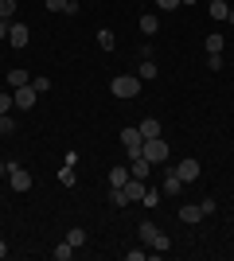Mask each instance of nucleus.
<instances>
[{
  "instance_id": "c756f323",
  "label": "nucleus",
  "mask_w": 234,
  "mask_h": 261,
  "mask_svg": "<svg viewBox=\"0 0 234 261\" xmlns=\"http://www.w3.org/2000/svg\"><path fill=\"white\" fill-rule=\"evenodd\" d=\"M32 86H35V94H47V90H51V78L39 74V78H32Z\"/></svg>"
},
{
  "instance_id": "ddd939ff",
  "label": "nucleus",
  "mask_w": 234,
  "mask_h": 261,
  "mask_svg": "<svg viewBox=\"0 0 234 261\" xmlns=\"http://www.w3.org/2000/svg\"><path fill=\"white\" fill-rule=\"evenodd\" d=\"M145 179H129V184H125V195H129V203H141V195H145Z\"/></svg>"
},
{
  "instance_id": "9d476101",
  "label": "nucleus",
  "mask_w": 234,
  "mask_h": 261,
  "mask_svg": "<svg viewBox=\"0 0 234 261\" xmlns=\"http://www.w3.org/2000/svg\"><path fill=\"white\" fill-rule=\"evenodd\" d=\"M156 74H160V70H156L152 55H145V59H141V66H137V78H141V82H152Z\"/></svg>"
},
{
  "instance_id": "bb28decb",
  "label": "nucleus",
  "mask_w": 234,
  "mask_h": 261,
  "mask_svg": "<svg viewBox=\"0 0 234 261\" xmlns=\"http://www.w3.org/2000/svg\"><path fill=\"white\" fill-rule=\"evenodd\" d=\"M16 16V0H0V20H12Z\"/></svg>"
},
{
  "instance_id": "2eb2a0df",
  "label": "nucleus",
  "mask_w": 234,
  "mask_h": 261,
  "mask_svg": "<svg viewBox=\"0 0 234 261\" xmlns=\"http://www.w3.org/2000/svg\"><path fill=\"white\" fill-rule=\"evenodd\" d=\"M28 82H32V78H28V70H20V66H12V70H8V86H12V90L28 86Z\"/></svg>"
},
{
  "instance_id": "72a5a7b5",
  "label": "nucleus",
  "mask_w": 234,
  "mask_h": 261,
  "mask_svg": "<svg viewBox=\"0 0 234 261\" xmlns=\"http://www.w3.org/2000/svg\"><path fill=\"white\" fill-rule=\"evenodd\" d=\"M156 8H160V12H176L179 0H156Z\"/></svg>"
},
{
  "instance_id": "39448f33",
  "label": "nucleus",
  "mask_w": 234,
  "mask_h": 261,
  "mask_svg": "<svg viewBox=\"0 0 234 261\" xmlns=\"http://www.w3.org/2000/svg\"><path fill=\"white\" fill-rule=\"evenodd\" d=\"M199 172H203V168H199V160H195V156H184V160L176 164V175L184 179V184H195V179H199Z\"/></svg>"
},
{
  "instance_id": "aec40b11",
  "label": "nucleus",
  "mask_w": 234,
  "mask_h": 261,
  "mask_svg": "<svg viewBox=\"0 0 234 261\" xmlns=\"http://www.w3.org/2000/svg\"><path fill=\"white\" fill-rule=\"evenodd\" d=\"M98 47H101V51H113V47H117V35H113L110 28H101V32H98Z\"/></svg>"
},
{
  "instance_id": "6e6552de",
  "label": "nucleus",
  "mask_w": 234,
  "mask_h": 261,
  "mask_svg": "<svg viewBox=\"0 0 234 261\" xmlns=\"http://www.w3.org/2000/svg\"><path fill=\"white\" fill-rule=\"evenodd\" d=\"M129 179H133L129 164H113V168H110V187H125Z\"/></svg>"
},
{
  "instance_id": "f257e3e1",
  "label": "nucleus",
  "mask_w": 234,
  "mask_h": 261,
  "mask_svg": "<svg viewBox=\"0 0 234 261\" xmlns=\"http://www.w3.org/2000/svg\"><path fill=\"white\" fill-rule=\"evenodd\" d=\"M141 86H145V82H141L137 74H117V78L110 82V94H117L121 101H129V98H137V94H141Z\"/></svg>"
},
{
  "instance_id": "473e14b6",
  "label": "nucleus",
  "mask_w": 234,
  "mask_h": 261,
  "mask_svg": "<svg viewBox=\"0 0 234 261\" xmlns=\"http://www.w3.org/2000/svg\"><path fill=\"white\" fill-rule=\"evenodd\" d=\"M207 66H211V70H223L226 59H223V55H207Z\"/></svg>"
},
{
  "instance_id": "f3484780",
  "label": "nucleus",
  "mask_w": 234,
  "mask_h": 261,
  "mask_svg": "<svg viewBox=\"0 0 234 261\" xmlns=\"http://www.w3.org/2000/svg\"><path fill=\"white\" fill-rule=\"evenodd\" d=\"M223 47H226L223 32H211V35H207V55H223Z\"/></svg>"
},
{
  "instance_id": "7c9ffc66",
  "label": "nucleus",
  "mask_w": 234,
  "mask_h": 261,
  "mask_svg": "<svg viewBox=\"0 0 234 261\" xmlns=\"http://www.w3.org/2000/svg\"><path fill=\"white\" fill-rule=\"evenodd\" d=\"M67 4H70V0H43L47 12H67Z\"/></svg>"
},
{
  "instance_id": "f704fd0d",
  "label": "nucleus",
  "mask_w": 234,
  "mask_h": 261,
  "mask_svg": "<svg viewBox=\"0 0 234 261\" xmlns=\"http://www.w3.org/2000/svg\"><path fill=\"white\" fill-rule=\"evenodd\" d=\"M8 23L12 20H0V39H8Z\"/></svg>"
},
{
  "instance_id": "f8f14e48",
  "label": "nucleus",
  "mask_w": 234,
  "mask_h": 261,
  "mask_svg": "<svg viewBox=\"0 0 234 261\" xmlns=\"http://www.w3.org/2000/svg\"><path fill=\"white\" fill-rule=\"evenodd\" d=\"M148 168H152V164H148L145 156H133V160H129V172H133V179H148Z\"/></svg>"
},
{
  "instance_id": "412c9836",
  "label": "nucleus",
  "mask_w": 234,
  "mask_h": 261,
  "mask_svg": "<svg viewBox=\"0 0 234 261\" xmlns=\"http://www.w3.org/2000/svg\"><path fill=\"white\" fill-rule=\"evenodd\" d=\"M141 32H145V35H156V32H160V20H156L152 12H145V16H141Z\"/></svg>"
},
{
  "instance_id": "c9c22d12",
  "label": "nucleus",
  "mask_w": 234,
  "mask_h": 261,
  "mask_svg": "<svg viewBox=\"0 0 234 261\" xmlns=\"http://www.w3.org/2000/svg\"><path fill=\"white\" fill-rule=\"evenodd\" d=\"M0 179H8V160H0Z\"/></svg>"
},
{
  "instance_id": "7ed1b4c3",
  "label": "nucleus",
  "mask_w": 234,
  "mask_h": 261,
  "mask_svg": "<svg viewBox=\"0 0 234 261\" xmlns=\"http://www.w3.org/2000/svg\"><path fill=\"white\" fill-rule=\"evenodd\" d=\"M121 144H125V156H129V160H133V156H145V152H141V148H145V137H141L137 125L121 129Z\"/></svg>"
},
{
  "instance_id": "20e7f679",
  "label": "nucleus",
  "mask_w": 234,
  "mask_h": 261,
  "mask_svg": "<svg viewBox=\"0 0 234 261\" xmlns=\"http://www.w3.org/2000/svg\"><path fill=\"white\" fill-rule=\"evenodd\" d=\"M141 152H145L148 164H164L168 156H172V152H168V141H164V137H152V141H145V148H141Z\"/></svg>"
},
{
  "instance_id": "423d86ee",
  "label": "nucleus",
  "mask_w": 234,
  "mask_h": 261,
  "mask_svg": "<svg viewBox=\"0 0 234 261\" xmlns=\"http://www.w3.org/2000/svg\"><path fill=\"white\" fill-rule=\"evenodd\" d=\"M12 98H16V109H23V113H28V109H35V98H39V94H35V86L28 82V86L12 90Z\"/></svg>"
},
{
  "instance_id": "a211bd4d",
  "label": "nucleus",
  "mask_w": 234,
  "mask_h": 261,
  "mask_svg": "<svg viewBox=\"0 0 234 261\" xmlns=\"http://www.w3.org/2000/svg\"><path fill=\"white\" fill-rule=\"evenodd\" d=\"M160 199H164V191H160V187H145L141 203H145V207H160Z\"/></svg>"
},
{
  "instance_id": "e433bc0d",
  "label": "nucleus",
  "mask_w": 234,
  "mask_h": 261,
  "mask_svg": "<svg viewBox=\"0 0 234 261\" xmlns=\"http://www.w3.org/2000/svg\"><path fill=\"white\" fill-rule=\"evenodd\" d=\"M8 257V242H0V261Z\"/></svg>"
},
{
  "instance_id": "f03ea898",
  "label": "nucleus",
  "mask_w": 234,
  "mask_h": 261,
  "mask_svg": "<svg viewBox=\"0 0 234 261\" xmlns=\"http://www.w3.org/2000/svg\"><path fill=\"white\" fill-rule=\"evenodd\" d=\"M8 184H12V191H32V172L28 168H20L16 160H8Z\"/></svg>"
},
{
  "instance_id": "a878e982",
  "label": "nucleus",
  "mask_w": 234,
  "mask_h": 261,
  "mask_svg": "<svg viewBox=\"0 0 234 261\" xmlns=\"http://www.w3.org/2000/svg\"><path fill=\"white\" fill-rule=\"evenodd\" d=\"M8 133H16V117H12V113H0V137H8Z\"/></svg>"
},
{
  "instance_id": "2f4dec72",
  "label": "nucleus",
  "mask_w": 234,
  "mask_h": 261,
  "mask_svg": "<svg viewBox=\"0 0 234 261\" xmlns=\"http://www.w3.org/2000/svg\"><path fill=\"white\" fill-rule=\"evenodd\" d=\"M199 211H203V218H211L215 211H219V203H215V199H203V203H199Z\"/></svg>"
},
{
  "instance_id": "6ab92c4d",
  "label": "nucleus",
  "mask_w": 234,
  "mask_h": 261,
  "mask_svg": "<svg viewBox=\"0 0 234 261\" xmlns=\"http://www.w3.org/2000/svg\"><path fill=\"white\" fill-rule=\"evenodd\" d=\"M67 242L74 246V250H82V246H86V230H82V226H70L67 230Z\"/></svg>"
},
{
  "instance_id": "4be33fe9",
  "label": "nucleus",
  "mask_w": 234,
  "mask_h": 261,
  "mask_svg": "<svg viewBox=\"0 0 234 261\" xmlns=\"http://www.w3.org/2000/svg\"><path fill=\"white\" fill-rule=\"evenodd\" d=\"M230 16V4L226 0H211V20H226Z\"/></svg>"
},
{
  "instance_id": "b1692460",
  "label": "nucleus",
  "mask_w": 234,
  "mask_h": 261,
  "mask_svg": "<svg viewBox=\"0 0 234 261\" xmlns=\"http://www.w3.org/2000/svg\"><path fill=\"white\" fill-rule=\"evenodd\" d=\"M70 257H74V246H70V242L63 238V242L55 246V261H70Z\"/></svg>"
},
{
  "instance_id": "5701e85b",
  "label": "nucleus",
  "mask_w": 234,
  "mask_h": 261,
  "mask_svg": "<svg viewBox=\"0 0 234 261\" xmlns=\"http://www.w3.org/2000/svg\"><path fill=\"white\" fill-rule=\"evenodd\" d=\"M110 203H113L117 211H121V207H129V195H125V187H110Z\"/></svg>"
},
{
  "instance_id": "dca6fc26",
  "label": "nucleus",
  "mask_w": 234,
  "mask_h": 261,
  "mask_svg": "<svg viewBox=\"0 0 234 261\" xmlns=\"http://www.w3.org/2000/svg\"><path fill=\"white\" fill-rule=\"evenodd\" d=\"M137 234H141V242H145V246H152V238L160 234V226H156V222H141V226H137Z\"/></svg>"
},
{
  "instance_id": "4468645a",
  "label": "nucleus",
  "mask_w": 234,
  "mask_h": 261,
  "mask_svg": "<svg viewBox=\"0 0 234 261\" xmlns=\"http://www.w3.org/2000/svg\"><path fill=\"white\" fill-rule=\"evenodd\" d=\"M137 129H141V137H145V141H152V137H160V121H156V117H145Z\"/></svg>"
},
{
  "instance_id": "0eeeda50",
  "label": "nucleus",
  "mask_w": 234,
  "mask_h": 261,
  "mask_svg": "<svg viewBox=\"0 0 234 261\" xmlns=\"http://www.w3.org/2000/svg\"><path fill=\"white\" fill-rule=\"evenodd\" d=\"M28 39H32L28 23H8V43L16 47V51H23V47H28Z\"/></svg>"
},
{
  "instance_id": "4c0bfd02",
  "label": "nucleus",
  "mask_w": 234,
  "mask_h": 261,
  "mask_svg": "<svg viewBox=\"0 0 234 261\" xmlns=\"http://www.w3.org/2000/svg\"><path fill=\"white\" fill-rule=\"evenodd\" d=\"M179 4H199V0H179Z\"/></svg>"
},
{
  "instance_id": "393cba45",
  "label": "nucleus",
  "mask_w": 234,
  "mask_h": 261,
  "mask_svg": "<svg viewBox=\"0 0 234 261\" xmlns=\"http://www.w3.org/2000/svg\"><path fill=\"white\" fill-rule=\"evenodd\" d=\"M59 184H63V187H74V164H63V168H59Z\"/></svg>"
},
{
  "instance_id": "9b49d317",
  "label": "nucleus",
  "mask_w": 234,
  "mask_h": 261,
  "mask_svg": "<svg viewBox=\"0 0 234 261\" xmlns=\"http://www.w3.org/2000/svg\"><path fill=\"white\" fill-rule=\"evenodd\" d=\"M179 222H188V226L203 222V211H199V203H188V207H179Z\"/></svg>"
},
{
  "instance_id": "c85d7f7f",
  "label": "nucleus",
  "mask_w": 234,
  "mask_h": 261,
  "mask_svg": "<svg viewBox=\"0 0 234 261\" xmlns=\"http://www.w3.org/2000/svg\"><path fill=\"white\" fill-rule=\"evenodd\" d=\"M0 113H16V98L12 94H0Z\"/></svg>"
},
{
  "instance_id": "cd10ccee",
  "label": "nucleus",
  "mask_w": 234,
  "mask_h": 261,
  "mask_svg": "<svg viewBox=\"0 0 234 261\" xmlns=\"http://www.w3.org/2000/svg\"><path fill=\"white\" fill-rule=\"evenodd\" d=\"M152 250H172V238H168L164 230H160V234L152 238Z\"/></svg>"
},
{
  "instance_id": "1a4fd4ad",
  "label": "nucleus",
  "mask_w": 234,
  "mask_h": 261,
  "mask_svg": "<svg viewBox=\"0 0 234 261\" xmlns=\"http://www.w3.org/2000/svg\"><path fill=\"white\" fill-rule=\"evenodd\" d=\"M160 191H164V195H179V191H184V179L176 175V168L164 172V187H160Z\"/></svg>"
}]
</instances>
